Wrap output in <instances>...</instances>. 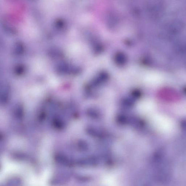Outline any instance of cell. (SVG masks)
<instances>
[{"label":"cell","instance_id":"cell-1","mask_svg":"<svg viewBox=\"0 0 186 186\" xmlns=\"http://www.w3.org/2000/svg\"><path fill=\"white\" fill-rule=\"evenodd\" d=\"M55 159L59 163L63 165H68L69 164V160L66 157L62 155H57L55 157Z\"/></svg>","mask_w":186,"mask_h":186},{"label":"cell","instance_id":"cell-2","mask_svg":"<svg viewBox=\"0 0 186 186\" xmlns=\"http://www.w3.org/2000/svg\"><path fill=\"white\" fill-rule=\"evenodd\" d=\"M78 146L79 149L82 150V151H87L88 149V144L84 141H80L78 143Z\"/></svg>","mask_w":186,"mask_h":186}]
</instances>
